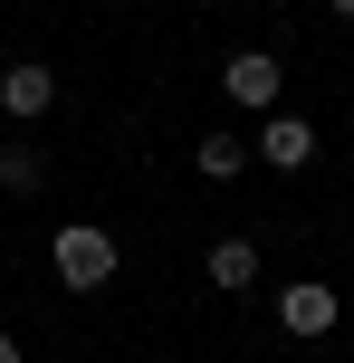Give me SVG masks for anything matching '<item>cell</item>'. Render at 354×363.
Here are the masks:
<instances>
[{"mask_svg":"<svg viewBox=\"0 0 354 363\" xmlns=\"http://www.w3.org/2000/svg\"><path fill=\"white\" fill-rule=\"evenodd\" d=\"M48 268H57V287H77V296L115 287V230H96V220H67V230L48 239Z\"/></svg>","mask_w":354,"mask_h":363,"instance_id":"obj_1","label":"cell"},{"mask_svg":"<svg viewBox=\"0 0 354 363\" xmlns=\"http://www.w3.org/2000/svg\"><path fill=\"white\" fill-rule=\"evenodd\" d=\"M48 106H57V67L48 57H10V67H0V115H10V125H38Z\"/></svg>","mask_w":354,"mask_h":363,"instance_id":"obj_2","label":"cell"},{"mask_svg":"<svg viewBox=\"0 0 354 363\" xmlns=\"http://www.w3.org/2000/svg\"><path fill=\"white\" fill-rule=\"evenodd\" d=\"M336 315H345V296L326 287V277H297V287H278V325L297 335V345H316V335H336Z\"/></svg>","mask_w":354,"mask_h":363,"instance_id":"obj_3","label":"cell"},{"mask_svg":"<svg viewBox=\"0 0 354 363\" xmlns=\"http://www.w3.org/2000/svg\"><path fill=\"white\" fill-rule=\"evenodd\" d=\"M221 86H230V106H278V86H287V67H278V57H268V48H240V57H221Z\"/></svg>","mask_w":354,"mask_h":363,"instance_id":"obj_4","label":"cell"},{"mask_svg":"<svg viewBox=\"0 0 354 363\" xmlns=\"http://www.w3.org/2000/svg\"><path fill=\"white\" fill-rule=\"evenodd\" d=\"M259 153L278 172H306L316 163V125H306V115H287V106H268V125H259Z\"/></svg>","mask_w":354,"mask_h":363,"instance_id":"obj_5","label":"cell"},{"mask_svg":"<svg viewBox=\"0 0 354 363\" xmlns=\"http://www.w3.org/2000/svg\"><path fill=\"white\" fill-rule=\"evenodd\" d=\"M211 287H259V249L249 239H221L211 249Z\"/></svg>","mask_w":354,"mask_h":363,"instance_id":"obj_6","label":"cell"},{"mask_svg":"<svg viewBox=\"0 0 354 363\" xmlns=\"http://www.w3.org/2000/svg\"><path fill=\"white\" fill-rule=\"evenodd\" d=\"M192 163H201L211 182H230V172L249 163V144H240V134H201V153H192Z\"/></svg>","mask_w":354,"mask_h":363,"instance_id":"obj_7","label":"cell"},{"mask_svg":"<svg viewBox=\"0 0 354 363\" xmlns=\"http://www.w3.org/2000/svg\"><path fill=\"white\" fill-rule=\"evenodd\" d=\"M0 191H38V153L29 144H0Z\"/></svg>","mask_w":354,"mask_h":363,"instance_id":"obj_8","label":"cell"},{"mask_svg":"<svg viewBox=\"0 0 354 363\" xmlns=\"http://www.w3.org/2000/svg\"><path fill=\"white\" fill-rule=\"evenodd\" d=\"M0 363H19V335H0Z\"/></svg>","mask_w":354,"mask_h":363,"instance_id":"obj_9","label":"cell"},{"mask_svg":"<svg viewBox=\"0 0 354 363\" xmlns=\"http://www.w3.org/2000/svg\"><path fill=\"white\" fill-rule=\"evenodd\" d=\"M326 10H336V19H354V0H326Z\"/></svg>","mask_w":354,"mask_h":363,"instance_id":"obj_10","label":"cell"},{"mask_svg":"<svg viewBox=\"0 0 354 363\" xmlns=\"http://www.w3.org/2000/svg\"><path fill=\"white\" fill-rule=\"evenodd\" d=\"M163 363H172V354H163Z\"/></svg>","mask_w":354,"mask_h":363,"instance_id":"obj_11","label":"cell"}]
</instances>
